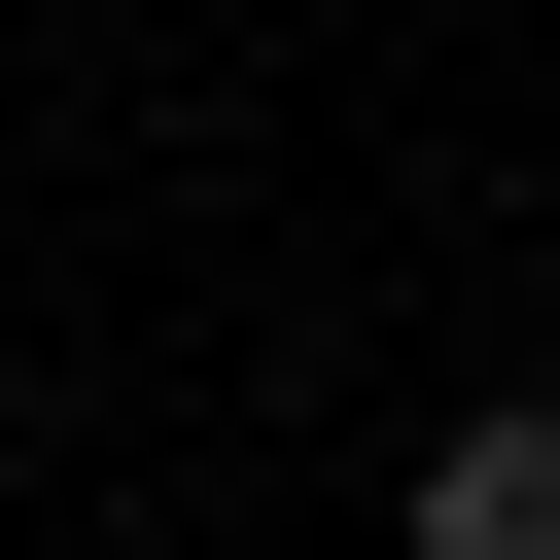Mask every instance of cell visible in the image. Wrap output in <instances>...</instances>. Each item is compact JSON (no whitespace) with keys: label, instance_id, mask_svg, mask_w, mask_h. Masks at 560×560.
<instances>
[{"label":"cell","instance_id":"cell-1","mask_svg":"<svg viewBox=\"0 0 560 560\" xmlns=\"http://www.w3.org/2000/svg\"><path fill=\"white\" fill-rule=\"evenodd\" d=\"M420 560H560V420H420Z\"/></svg>","mask_w":560,"mask_h":560}]
</instances>
